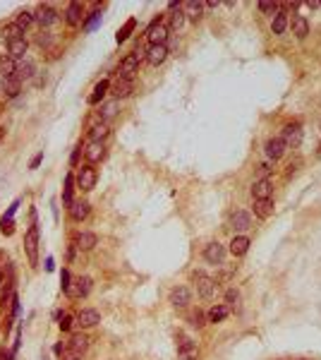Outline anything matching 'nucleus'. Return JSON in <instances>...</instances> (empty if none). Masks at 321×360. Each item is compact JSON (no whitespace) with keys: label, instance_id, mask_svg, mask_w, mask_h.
Wrapping results in <instances>:
<instances>
[{"label":"nucleus","instance_id":"25","mask_svg":"<svg viewBox=\"0 0 321 360\" xmlns=\"http://www.w3.org/2000/svg\"><path fill=\"white\" fill-rule=\"evenodd\" d=\"M89 212H91V204H89V202H72L70 216L74 218V221H84V218L89 216Z\"/></svg>","mask_w":321,"mask_h":360},{"label":"nucleus","instance_id":"21","mask_svg":"<svg viewBox=\"0 0 321 360\" xmlns=\"http://www.w3.org/2000/svg\"><path fill=\"white\" fill-rule=\"evenodd\" d=\"M27 51H29V43H27V38H17V41L7 43V55H10V58H15V60L24 58V55H27Z\"/></svg>","mask_w":321,"mask_h":360},{"label":"nucleus","instance_id":"13","mask_svg":"<svg viewBox=\"0 0 321 360\" xmlns=\"http://www.w3.org/2000/svg\"><path fill=\"white\" fill-rule=\"evenodd\" d=\"M82 19H84V7H82V2H70L67 10H65V22H67L70 27H79Z\"/></svg>","mask_w":321,"mask_h":360},{"label":"nucleus","instance_id":"58","mask_svg":"<svg viewBox=\"0 0 321 360\" xmlns=\"http://www.w3.org/2000/svg\"><path fill=\"white\" fill-rule=\"evenodd\" d=\"M319 5H321V2H319Z\"/></svg>","mask_w":321,"mask_h":360},{"label":"nucleus","instance_id":"30","mask_svg":"<svg viewBox=\"0 0 321 360\" xmlns=\"http://www.w3.org/2000/svg\"><path fill=\"white\" fill-rule=\"evenodd\" d=\"M286 29H288V12L278 10V12L273 15V22H271V32H273V34H283Z\"/></svg>","mask_w":321,"mask_h":360},{"label":"nucleus","instance_id":"55","mask_svg":"<svg viewBox=\"0 0 321 360\" xmlns=\"http://www.w3.org/2000/svg\"><path fill=\"white\" fill-rule=\"evenodd\" d=\"M2 135H5V127H0V140H2Z\"/></svg>","mask_w":321,"mask_h":360},{"label":"nucleus","instance_id":"10","mask_svg":"<svg viewBox=\"0 0 321 360\" xmlns=\"http://www.w3.org/2000/svg\"><path fill=\"white\" fill-rule=\"evenodd\" d=\"M286 142L281 140V137H271L266 142V156L271 161H281L283 159V154H286Z\"/></svg>","mask_w":321,"mask_h":360},{"label":"nucleus","instance_id":"33","mask_svg":"<svg viewBox=\"0 0 321 360\" xmlns=\"http://www.w3.org/2000/svg\"><path fill=\"white\" fill-rule=\"evenodd\" d=\"M19 89H22V82H19L17 77H10V79L2 82V91L7 94V99H15L19 94Z\"/></svg>","mask_w":321,"mask_h":360},{"label":"nucleus","instance_id":"3","mask_svg":"<svg viewBox=\"0 0 321 360\" xmlns=\"http://www.w3.org/2000/svg\"><path fill=\"white\" fill-rule=\"evenodd\" d=\"M139 60H142V55L137 53V51L127 53L125 58L120 60V65H118V77H120V79H132V74H134L137 68H139Z\"/></svg>","mask_w":321,"mask_h":360},{"label":"nucleus","instance_id":"46","mask_svg":"<svg viewBox=\"0 0 321 360\" xmlns=\"http://www.w3.org/2000/svg\"><path fill=\"white\" fill-rule=\"evenodd\" d=\"M72 322H74V320H72L70 315H65V317L60 320V329H63V331H70V329H72Z\"/></svg>","mask_w":321,"mask_h":360},{"label":"nucleus","instance_id":"15","mask_svg":"<svg viewBox=\"0 0 321 360\" xmlns=\"http://www.w3.org/2000/svg\"><path fill=\"white\" fill-rule=\"evenodd\" d=\"M199 358V346L192 339L182 336L180 339V360H196Z\"/></svg>","mask_w":321,"mask_h":360},{"label":"nucleus","instance_id":"47","mask_svg":"<svg viewBox=\"0 0 321 360\" xmlns=\"http://www.w3.org/2000/svg\"><path fill=\"white\" fill-rule=\"evenodd\" d=\"M60 279H63V290H65V288L70 286V281H72L70 271H63V274H60Z\"/></svg>","mask_w":321,"mask_h":360},{"label":"nucleus","instance_id":"53","mask_svg":"<svg viewBox=\"0 0 321 360\" xmlns=\"http://www.w3.org/2000/svg\"><path fill=\"white\" fill-rule=\"evenodd\" d=\"M79 151H82V146H77V149H74V154H72V159H70L72 166H74V163H77V159H79Z\"/></svg>","mask_w":321,"mask_h":360},{"label":"nucleus","instance_id":"41","mask_svg":"<svg viewBox=\"0 0 321 360\" xmlns=\"http://www.w3.org/2000/svg\"><path fill=\"white\" fill-rule=\"evenodd\" d=\"M281 10V5H276V2H259V12L261 15H276Z\"/></svg>","mask_w":321,"mask_h":360},{"label":"nucleus","instance_id":"56","mask_svg":"<svg viewBox=\"0 0 321 360\" xmlns=\"http://www.w3.org/2000/svg\"><path fill=\"white\" fill-rule=\"evenodd\" d=\"M2 281H5V274H2V271H0V284H2Z\"/></svg>","mask_w":321,"mask_h":360},{"label":"nucleus","instance_id":"44","mask_svg":"<svg viewBox=\"0 0 321 360\" xmlns=\"http://www.w3.org/2000/svg\"><path fill=\"white\" fill-rule=\"evenodd\" d=\"M15 233V221L12 218H2V235H12Z\"/></svg>","mask_w":321,"mask_h":360},{"label":"nucleus","instance_id":"57","mask_svg":"<svg viewBox=\"0 0 321 360\" xmlns=\"http://www.w3.org/2000/svg\"><path fill=\"white\" fill-rule=\"evenodd\" d=\"M0 91H2V82H0Z\"/></svg>","mask_w":321,"mask_h":360},{"label":"nucleus","instance_id":"20","mask_svg":"<svg viewBox=\"0 0 321 360\" xmlns=\"http://www.w3.org/2000/svg\"><path fill=\"white\" fill-rule=\"evenodd\" d=\"M87 348H89V339H87V334H72L70 351H72V356H74V358H77V356H82Z\"/></svg>","mask_w":321,"mask_h":360},{"label":"nucleus","instance_id":"28","mask_svg":"<svg viewBox=\"0 0 321 360\" xmlns=\"http://www.w3.org/2000/svg\"><path fill=\"white\" fill-rule=\"evenodd\" d=\"M292 34L297 36V38H307V34H309V22H307V17H302V15H295L292 17Z\"/></svg>","mask_w":321,"mask_h":360},{"label":"nucleus","instance_id":"22","mask_svg":"<svg viewBox=\"0 0 321 360\" xmlns=\"http://www.w3.org/2000/svg\"><path fill=\"white\" fill-rule=\"evenodd\" d=\"M118 110H120V101H118V99L106 101V104L101 106V110H98V118H101L103 123H108V120H113V118L118 115Z\"/></svg>","mask_w":321,"mask_h":360},{"label":"nucleus","instance_id":"54","mask_svg":"<svg viewBox=\"0 0 321 360\" xmlns=\"http://www.w3.org/2000/svg\"><path fill=\"white\" fill-rule=\"evenodd\" d=\"M46 269H48V271H53V259H51V257L46 259Z\"/></svg>","mask_w":321,"mask_h":360},{"label":"nucleus","instance_id":"4","mask_svg":"<svg viewBox=\"0 0 321 360\" xmlns=\"http://www.w3.org/2000/svg\"><path fill=\"white\" fill-rule=\"evenodd\" d=\"M168 27L165 24H160V19H156L149 29H146V41H149V46H163L165 41H168Z\"/></svg>","mask_w":321,"mask_h":360},{"label":"nucleus","instance_id":"1","mask_svg":"<svg viewBox=\"0 0 321 360\" xmlns=\"http://www.w3.org/2000/svg\"><path fill=\"white\" fill-rule=\"evenodd\" d=\"M24 252L32 262V267H36L38 262V223H36V212L32 209V226L27 231V238H24Z\"/></svg>","mask_w":321,"mask_h":360},{"label":"nucleus","instance_id":"35","mask_svg":"<svg viewBox=\"0 0 321 360\" xmlns=\"http://www.w3.org/2000/svg\"><path fill=\"white\" fill-rule=\"evenodd\" d=\"M22 34H24V32L19 29L15 22H12V24H7V27L2 29V36H5V41H7V43H12V41H17V38H24Z\"/></svg>","mask_w":321,"mask_h":360},{"label":"nucleus","instance_id":"14","mask_svg":"<svg viewBox=\"0 0 321 360\" xmlns=\"http://www.w3.org/2000/svg\"><path fill=\"white\" fill-rule=\"evenodd\" d=\"M271 192H273V182L268 178L257 180V182L252 185V197L254 199H271Z\"/></svg>","mask_w":321,"mask_h":360},{"label":"nucleus","instance_id":"19","mask_svg":"<svg viewBox=\"0 0 321 360\" xmlns=\"http://www.w3.org/2000/svg\"><path fill=\"white\" fill-rule=\"evenodd\" d=\"M250 250V238L247 235H235L230 240V252L235 257H245Z\"/></svg>","mask_w":321,"mask_h":360},{"label":"nucleus","instance_id":"18","mask_svg":"<svg viewBox=\"0 0 321 360\" xmlns=\"http://www.w3.org/2000/svg\"><path fill=\"white\" fill-rule=\"evenodd\" d=\"M98 322H101L98 310H82L79 317H77V324H79L82 329H91V326H96Z\"/></svg>","mask_w":321,"mask_h":360},{"label":"nucleus","instance_id":"7","mask_svg":"<svg viewBox=\"0 0 321 360\" xmlns=\"http://www.w3.org/2000/svg\"><path fill=\"white\" fill-rule=\"evenodd\" d=\"M194 284H196V293L199 298H214L216 293V281L211 276H204V274H194Z\"/></svg>","mask_w":321,"mask_h":360},{"label":"nucleus","instance_id":"26","mask_svg":"<svg viewBox=\"0 0 321 360\" xmlns=\"http://www.w3.org/2000/svg\"><path fill=\"white\" fill-rule=\"evenodd\" d=\"M228 305L225 303H221V305H214L211 310H209V315H206V322H211V324H218V322H223L225 317H228Z\"/></svg>","mask_w":321,"mask_h":360},{"label":"nucleus","instance_id":"36","mask_svg":"<svg viewBox=\"0 0 321 360\" xmlns=\"http://www.w3.org/2000/svg\"><path fill=\"white\" fill-rule=\"evenodd\" d=\"M72 185H74V176L67 173V178H65V190H63V204H65V207H72Z\"/></svg>","mask_w":321,"mask_h":360},{"label":"nucleus","instance_id":"48","mask_svg":"<svg viewBox=\"0 0 321 360\" xmlns=\"http://www.w3.org/2000/svg\"><path fill=\"white\" fill-rule=\"evenodd\" d=\"M300 166H302V159H297V161H292V163H290V166H288V168H290V171H288V176H292V173H295V171H297Z\"/></svg>","mask_w":321,"mask_h":360},{"label":"nucleus","instance_id":"2","mask_svg":"<svg viewBox=\"0 0 321 360\" xmlns=\"http://www.w3.org/2000/svg\"><path fill=\"white\" fill-rule=\"evenodd\" d=\"M74 180H77V187H79V190L89 192V190H94V187H96V180H98V173H96V168H94L91 163H87V166H82V168L77 171V176H74Z\"/></svg>","mask_w":321,"mask_h":360},{"label":"nucleus","instance_id":"40","mask_svg":"<svg viewBox=\"0 0 321 360\" xmlns=\"http://www.w3.org/2000/svg\"><path fill=\"white\" fill-rule=\"evenodd\" d=\"M190 322H192V326H204L206 324V315L201 312V310H192V315H190Z\"/></svg>","mask_w":321,"mask_h":360},{"label":"nucleus","instance_id":"29","mask_svg":"<svg viewBox=\"0 0 321 360\" xmlns=\"http://www.w3.org/2000/svg\"><path fill=\"white\" fill-rule=\"evenodd\" d=\"M273 212V199H254V214L259 218H268Z\"/></svg>","mask_w":321,"mask_h":360},{"label":"nucleus","instance_id":"32","mask_svg":"<svg viewBox=\"0 0 321 360\" xmlns=\"http://www.w3.org/2000/svg\"><path fill=\"white\" fill-rule=\"evenodd\" d=\"M106 137H108V125H106V123L91 125V130H89V142H103Z\"/></svg>","mask_w":321,"mask_h":360},{"label":"nucleus","instance_id":"43","mask_svg":"<svg viewBox=\"0 0 321 360\" xmlns=\"http://www.w3.org/2000/svg\"><path fill=\"white\" fill-rule=\"evenodd\" d=\"M98 19H101V10H94V12L89 15V19L84 22V29H87V32H91V29L96 27V22H98Z\"/></svg>","mask_w":321,"mask_h":360},{"label":"nucleus","instance_id":"51","mask_svg":"<svg viewBox=\"0 0 321 360\" xmlns=\"http://www.w3.org/2000/svg\"><path fill=\"white\" fill-rule=\"evenodd\" d=\"M38 43H41V46H48V43H51V36H48L46 32H43V34L38 36Z\"/></svg>","mask_w":321,"mask_h":360},{"label":"nucleus","instance_id":"12","mask_svg":"<svg viewBox=\"0 0 321 360\" xmlns=\"http://www.w3.org/2000/svg\"><path fill=\"white\" fill-rule=\"evenodd\" d=\"M165 58H168V46L165 43L163 46H149V51H146V63L149 65L159 68L160 63H165Z\"/></svg>","mask_w":321,"mask_h":360},{"label":"nucleus","instance_id":"17","mask_svg":"<svg viewBox=\"0 0 321 360\" xmlns=\"http://www.w3.org/2000/svg\"><path fill=\"white\" fill-rule=\"evenodd\" d=\"M96 243H98V238L94 233H89V231H84V233H77L74 235V248L77 250H94L96 248Z\"/></svg>","mask_w":321,"mask_h":360},{"label":"nucleus","instance_id":"6","mask_svg":"<svg viewBox=\"0 0 321 360\" xmlns=\"http://www.w3.org/2000/svg\"><path fill=\"white\" fill-rule=\"evenodd\" d=\"M283 142H286V146H300L302 144V125L300 123H288L286 127H283V137H281Z\"/></svg>","mask_w":321,"mask_h":360},{"label":"nucleus","instance_id":"23","mask_svg":"<svg viewBox=\"0 0 321 360\" xmlns=\"http://www.w3.org/2000/svg\"><path fill=\"white\" fill-rule=\"evenodd\" d=\"M15 72H17V60L10 55H0V77L10 79V77H15Z\"/></svg>","mask_w":321,"mask_h":360},{"label":"nucleus","instance_id":"11","mask_svg":"<svg viewBox=\"0 0 321 360\" xmlns=\"http://www.w3.org/2000/svg\"><path fill=\"white\" fill-rule=\"evenodd\" d=\"M204 257H206V262L209 264H223V257H225V248L221 245V243H209L206 245V250H204Z\"/></svg>","mask_w":321,"mask_h":360},{"label":"nucleus","instance_id":"38","mask_svg":"<svg viewBox=\"0 0 321 360\" xmlns=\"http://www.w3.org/2000/svg\"><path fill=\"white\" fill-rule=\"evenodd\" d=\"M225 305H228V310H237V307H240V293H237V288H228V293H225Z\"/></svg>","mask_w":321,"mask_h":360},{"label":"nucleus","instance_id":"31","mask_svg":"<svg viewBox=\"0 0 321 360\" xmlns=\"http://www.w3.org/2000/svg\"><path fill=\"white\" fill-rule=\"evenodd\" d=\"M108 89H110V82H108V79H101V82L94 87V94L89 96V104H91V106H96V104L103 99V94H106Z\"/></svg>","mask_w":321,"mask_h":360},{"label":"nucleus","instance_id":"9","mask_svg":"<svg viewBox=\"0 0 321 360\" xmlns=\"http://www.w3.org/2000/svg\"><path fill=\"white\" fill-rule=\"evenodd\" d=\"M192 300V293L187 286H175L170 290V305L173 307H187Z\"/></svg>","mask_w":321,"mask_h":360},{"label":"nucleus","instance_id":"8","mask_svg":"<svg viewBox=\"0 0 321 360\" xmlns=\"http://www.w3.org/2000/svg\"><path fill=\"white\" fill-rule=\"evenodd\" d=\"M82 151H84V156H87L89 163H98L103 156H106V146H103V142H87Z\"/></svg>","mask_w":321,"mask_h":360},{"label":"nucleus","instance_id":"24","mask_svg":"<svg viewBox=\"0 0 321 360\" xmlns=\"http://www.w3.org/2000/svg\"><path fill=\"white\" fill-rule=\"evenodd\" d=\"M132 91H134V82H132V79H118L115 87H113V94H115L118 101H120V99H127Z\"/></svg>","mask_w":321,"mask_h":360},{"label":"nucleus","instance_id":"52","mask_svg":"<svg viewBox=\"0 0 321 360\" xmlns=\"http://www.w3.org/2000/svg\"><path fill=\"white\" fill-rule=\"evenodd\" d=\"M41 159H43V154H36L34 159H32V168H38V163H41Z\"/></svg>","mask_w":321,"mask_h":360},{"label":"nucleus","instance_id":"34","mask_svg":"<svg viewBox=\"0 0 321 360\" xmlns=\"http://www.w3.org/2000/svg\"><path fill=\"white\" fill-rule=\"evenodd\" d=\"M185 10H182V7H178V10H173V15H170V27H168V29H170V32H180V29H182V27H185Z\"/></svg>","mask_w":321,"mask_h":360},{"label":"nucleus","instance_id":"27","mask_svg":"<svg viewBox=\"0 0 321 360\" xmlns=\"http://www.w3.org/2000/svg\"><path fill=\"white\" fill-rule=\"evenodd\" d=\"M182 10H185V17H190L192 22H199V19H201V10H204V2L190 0V2L182 5Z\"/></svg>","mask_w":321,"mask_h":360},{"label":"nucleus","instance_id":"16","mask_svg":"<svg viewBox=\"0 0 321 360\" xmlns=\"http://www.w3.org/2000/svg\"><path fill=\"white\" fill-rule=\"evenodd\" d=\"M230 226L237 231V233H245L247 228H252V216L247 214V212H242V209H237V212L230 216Z\"/></svg>","mask_w":321,"mask_h":360},{"label":"nucleus","instance_id":"5","mask_svg":"<svg viewBox=\"0 0 321 360\" xmlns=\"http://www.w3.org/2000/svg\"><path fill=\"white\" fill-rule=\"evenodd\" d=\"M34 19H36V24H41L46 29V27H53L55 22H58V12H55L53 5H38L34 12Z\"/></svg>","mask_w":321,"mask_h":360},{"label":"nucleus","instance_id":"39","mask_svg":"<svg viewBox=\"0 0 321 360\" xmlns=\"http://www.w3.org/2000/svg\"><path fill=\"white\" fill-rule=\"evenodd\" d=\"M34 74V63H24V65H17V72H15V77H17L19 82L22 79H29Z\"/></svg>","mask_w":321,"mask_h":360},{"label":"nucleus","instance_id":"42","mask_svg":"<svg viewBox=\"0 0 321 360\" xmlns=\"http://www.w3.org/2000/svg\"><path fill=\"white\" fill-rule=\"evenodd\" d=\"M134 27H137V22H134V19H127V24L123 27V29H120V32H118V36H115V38H118V41H125L127 36H129V32H132Z\"/></svg>","mask_w":321,"mask_h":360},{"label":"nucleus","instance_id":"37","mask_svg":"<svg viewBox=\"0 0 321 360\" xmlns=\"http://www.w3.org/2000/svg\"><path fill=\"white\" fill-rule=\"evenodd\" d=\"M34 22H36V19H34V12H19V17H17V22H15V24H17L22 32H27V29L34 24Z\"/></svg>","mask_w":321,"mask_h":360},{"label":"nucleus","instance_id":"50","mask_svg":"<svg viewBox=\"0 0 321 360\" xmlns=\"http://www.w3.org/2000/svg\"><path fill=\"white\" fill-rule=\"evenodd\" d=\"M17 207H19V202H15V204H12V207L7 209V214L2 216V218H12V216H15V212H17Z\"/></svg>","mask_w":321,"mask_h":360},{"label":"nucleus","instance_id":"49","mask_svg":"<svg viewBox=\"0 0 321 360\" xmlns=\"http://www.w3.org/2000/svg\"><path fill=\"white\" fill-rule=\"evenodd\" d=\"M259 173H261L264 178H268V173H271V166H268V163H261V166H259Z\"/></svg>","mask_w":321,"mask_h":360},{"label":"nucleus","instance_id":"45","mask_svg":"<svg viewBox=\"0 0 321 360\" xmlns=\"http://www.w3.org/2000/svg\"><path fill=\"white\" fill-rule=\"evenodd\" d=\"M79 290H82V295H89V290H91V279H89V276H82Z\"/></svg>","mask_w":321,"mask_h":360}]
</instances>
